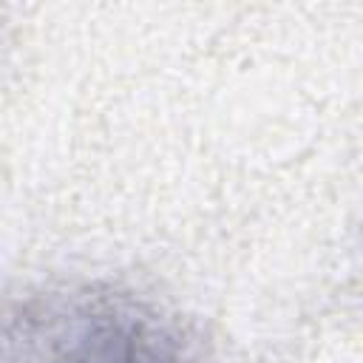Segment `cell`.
<instances>
[{
    "label": "cell",
    "instance_id": "1",
    "mask_svg": "<svg viewBox=\"0 0 363 363\" xmlns=\"http://www.w3.org/2000/svg\"><path fill=\"white\" fill-rule=\"evenodd\" d=\"M14 363H193L182 326L150 301L79 289L23 323Z\"/></svg>",
    "mask_w": 363,
    "mask_h": 363
}]
</instances>
